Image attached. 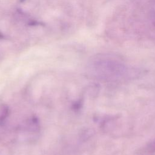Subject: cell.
<instances>
[{"label": "cell", "instance_id": "obj_1", "mask_svg": "<svg viewBox=\"0 0 155 155\" xmlns=\"http://www.w3.org/2000/svg\"><path fill=\"white\" fill-rule=\"evenodd\" d=\"M95 78L110 83H122L136 79L140 71L116 55L105 54L97 57L91 65Z\"/></svg>", "mask_w": 155, "mask_h": 155}, {"label": "cell", "instance_id": "obj_2", "mask_svg": "<svg viewBox=\"0 0 155 155\" xmlns=\"http://www.w3.org/2000/svg\"><path fill=\"white\" fill-rule=\"evenodd\" d=\"M25 127L26 129L30 132H37L40 128L39 121L36 117L31 116L27 119Z\"/></svg>", "mask_w": 155, "mask_h": 155}, {"label": "cell", "instance_id": "obj_3", "mask_svg": "<svg viewBox=\"0 0 155 155\" xmlns=\"http://www.w3.org/2000/svg\"><path fill=\"white\" fill-rule=\"evenodd\" d=\"M94 134V131L90 128H85L82 129L79 133V137L81 140L86 141L93 136Z\"/></svg>", "mask_w": 155, "mask_h": 155}, {"label": "cell", "instance_id": "obj_4", "mask_svg": "<svg viewBox=\"0 0 155 155\" xmlns=\"http://www.w3.org/2000/svg\"><path fill=\"white\" fill-rule=\"evenodd\" d=\"M9 108L5 104L0 105V124L3 123L9 114Z\"/></svg>", "mask_w": 155, "mask_h": 155}, {"label": "cell", "instance_id": "obj_5", "mask_svg": "<svg viewBox=\"0 0 155 155\" xmlns=\"http://www.w3.org/2000/svg\"><path fill=\"white\" fill-rule=\"evenodd\" d=\"M143 153L146 154H152L155 153V139L145 146L143 150Z\"/></svg>", "mask_w": 155, "mask_h": 155}, {"label": "cell", "instance_id": "obj_6", "mask_svg": "<svg viewBox=\"0 0 155 155\" xmlns=\"http://www.w3.org/2000/svg\"><path fill=\"white\" fill-rule=\"evenodd\" d=\"M82 105V103L81 101H76L73 104V107H72L73 109L74 110H78L81 108Z\"/></svg>", "mask_w": 155, "mask_h": 155}]
</instances>
